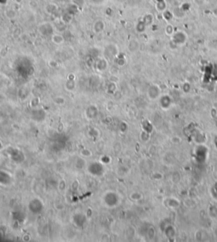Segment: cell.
I'll return each mask as SVG.
<instances>
[{
  "label": "cell",
  "instance_id": "1",
  "mask_svg": "<svg viewBox=\"0 0 217 242\" xmlns=\"http://www.w3.org/2000/svg\"><path fill=\"white\" fill-rule=\"evenodd\" d=\"M103 204L109 208H113L120 204V196L114 191H107L102 197Z\"/></svg>",
  "mask_w": 217,
  "mask_h": 242
},
{
  "label": "cell",
  "instance_id": "2",
  "mask_svg": "<svg viewBox=\"0 0 217 242\" xmlns=\"http://www.w3.org/2000/svg\"><path fill=\"white\" fill-rule=\"evenodd\" d=\"M87 172L91 175L93 176H102L105 172V169H104V164L102 163L100 161H94L92 162L87 166Z\"/></svg>",
  "mask_w": 217,
  "mask_h": 242
},
{
  "label": "cell",
  "instance_id": "3",
  "mask_svg": "<svg viewBox=\"0 0 217 242\" xmlns=\"http://www.w3.org/2000/svg\"><path fill=\"white\" fill-rule=\"evenodd\" d=\"M27 207L28 210L33 214H39L44 211V204L42 200H40L37 197H34L32 200H30Z\"/></svg>",
  "mask_w": 217,
  "mask_h": 242
},
{
  "label": "cell",
  "instance_id": "4",
  "mask_svg": "<svg viewBox=\"0 0 217 242\" xmlns=\"http://www.w3.org/2000/svg\"><path fill=\"white\" fill-rule=\"evenodd\" d=\"M11 175L5 170H0V185L1 186H8L11 183Z\"/></svg>",
  "mask_w": 217,
  "mask_h": 242
},
{
  "label": "cell",
  "instance_id": "5",
  "mask_svg": "<svg viewBox=\"0 0 217 242\" xmlns=\"http://www.w3.org/2000/svg\"><path fill=\"white\" fill-rule=\"evenodd\" d=\"M46 117V114L43 109H36L32 111L31 118L36 122H43Z\"/></svg>",
  "mask_w": 217,
  "mask_h": 242
},
{
  "label": "cell",
  "instance_id": "6",
  "mask_svg": "<svg viewBox=\"0 0 217 242\" xmlns=\"http://www.w3.org/2000/svg\"><path fill=\"white\" fill-rule=\"evenodd\" d=\"M86 220H87V216L82 213H76L73 217V223H75V226L77 227H82L84 223H86Z\"/></svg>",
  "mask_w": 217,
  "mask_h": 242
},
{
  "label": "cell",
  "instance_id": "7",
  "mask_svg": "<svg viewBox=\"0 0 217 242\" xmlns=\"http://www.w3.org/2000/svg\"><path fill=\"white\" fill-rule=\"evenodd\" d=\"M98 114H99V110L95 106H90L85 112L86 117L88 119H95L98 116Z\"/></svg>",
  "mask_w": 217,
  "mask_h": 242
},
{
  "label": "cell",
  "instance_id": "8",
  "mask_svg": "<svg viewBox=\"0 0 217 242\" xmlns=\"http://www.w3.org/2000/svg\"><path fill=\"white\" fill-rule=\"evenodd\" d=\"M75 166L78 169H83L86 167V160L83 158H77L75 159Z\"/></svg>",
  "mask_w": 217,
  "mask_h": 242
},
{
  "label": "cell",
  "instance_id": "9",
  "mask_svg": "<svg viewBox=\"0 0 217 242\" xmlns=\"http://www.w3.org/2000/svg\"><path fill=\"white\" fill-rule=\"evenodd\" d=\"M66 186H67V184H66V181L65 179H59L58 181V184H57V188L60 192H64V191L66 190Z\"/></svg>",
  "mask_w": 217,
  "mask_h": 242
},
{
  "label": "cell",
  "instance_id": "10",
  "mask_svg": "<svg viewBox=\"0 0 217 242\" xmlns=\"http://www.w3.org/2000/svg\"><path fill=\"white\" fill-rule=\"evenodd\" d=\"M88 135H89L91 138H93V139H95V138L99 137V130H97V129H95V128H92V129H90L89 131H88Z\"/></svg>",
  "mask_w": 217,
  "mask_h": 242
},
{
  "label": "cell",
  "instance_id": "11",
  "mask_svg": "<svg viewBox=\"0 0 217 242\" xmlns=\"http://www.w3.org/2000/svg\"><path fill=\"white\" fill-rule=\"evenodd\" d=\"M100 162L102 163H103L104 165H105V164H109V163L111 162L110 157V156H107V155H104V156H103V157L100 158Z\"/></svg>",
  "mask_w": 217,
  "mask_h": 242
},
{
  "label": "cell",
  "instance_id": "12",
  "mask_svg": "<svg viewBox=\"0 0 217 242\" xmlns=\"http://www.w3.org/2000/svg\"><path fill=\"white\" fill-rule=\"evenodd\" d=\"M81 154H82V157H84V158H89V157H91L92 155H93V153H92V152L90 151L89 149L85 148V149L82 150V152H81Z\"/></svg>",
  "mask_w": 217,
  "mask_h": 242
},
{
  "label": "cell",
  "instance_id": "13",
  "mask_svg": "<svg viewBox=\"0 0 217 242\" xmlns=\"http://www.w3.org/2000/svg\"><path fill=\"white\" fill-rule=\"evenodd\" d=\"M54 206H55V208L57 209L58 211H63L64 209H65V205H64L63 203H56L55 205H54Z\"/></svg>",
  "mask_w": 217,
  "mask_h": 242
},
{
  "label": "cell",
  "instance_id": "14",
  "mask_svg": "<svg viewBox=\"0 0 217 242\" xmlns=\"http://www.w3.org/2000/svg\"><path fill=\"white\" fill-rule=\"evenodd\" d=\"M141 197V195L138 194V193H133V194L131 195V198L133 199V200H138Z\"/></svg>",
  "mask_w": 217,
  "mask_h": 242
},
{
  "label": "cell",
  "instance_id": "15",
  "mask_svg": "<svg viewBox=\"0 0 217 242\" xmlns=\"http://www.w3.org/2000/svg\"><path fill=\"white\" fill-rule=\"evenodd\" d=\"M23 240L24 241H29V240H31V235L29 234H24L23 235Z\"/></svg>",
  "mask_w": 217,
  "mask_h": 242
},
{
  "label": "cell",
  "instance_id": "16",
  "mask_svg": "<svg viewBox=\"0 0 217 242\" xmlns=\"http://www.w3.org/2000/svg\"><path fill=\"white\" fill-rule=\"evenodd\" d=\"M55 103H57V104H63V103H65V100H64L63 98L58 97V98H56L55 99Z\"/></svg>",
  "mask_w": 217,
  "mask_h": 242
},
{
  "label": "cell",
  "instance_id": "17",
  "mask_svg": "<svg viewBox=\"0 0 217 242\" xmlns=\"http://www.w3.org/2000/svg\"><path fill=\"white\" fill-rule=\"evenodd\" d=\"M3 149H4V144L0 141V151H2Z\"/></svg>",
  "mask_w": 217,
  "mask_h": 242
}]
</instances>
